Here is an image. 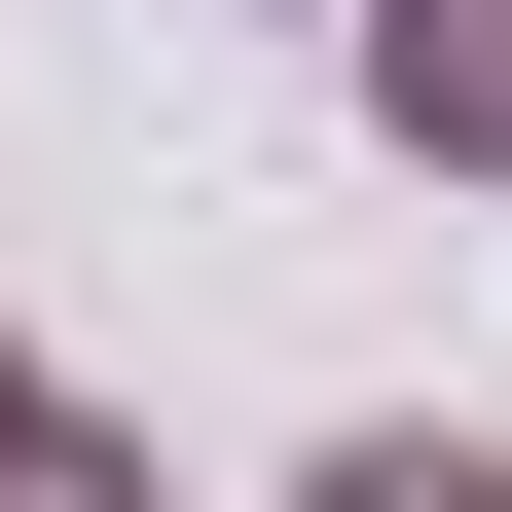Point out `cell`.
<instances>
[{"label":"cell","instance_id":"6da1fadb","mask_svg":"<svg viewBox=\"0 0 512 512\" xmlns=\"http://www.w3.org/2000/svg\"><path fill=\"white\" fill-rule=\"evenodd\" d=\"M366 37V147L403 183H512V0H330Z\"/></svg>","mask_w":512,"mask_h":512},{"label":"cell","instance_id":"7a4b0ae2","mask_svg":"<svg viewBox=\"0 0 512 512\" xmlns=\"http://www.w3.org/2000/svg\"><path fill=\"white\" fill-rule=\"evenodd\" d=\"M0 512H147V439H110V403H37V366H0Z\"/></svg>","mask_w":512,"mask_h":512},{"label":"cell","instance_id":"3957f363","mask_svg":"<svg viewBox=\"0 0 512 512\" xmlns=\"http://www.w3.org/2000/svg\"><path fill=\"white\" fill-rule=\"evenodd\" d=\"M293 512H512V439H476V403H439V439H330Z\"/></svg>","mask_w":512,"mask_h":512}]
</instances>
